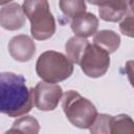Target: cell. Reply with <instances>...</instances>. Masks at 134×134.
<instances>
[{"label": "cell", "mask_w": 134, "mask_h": 134, "mask_svg": "<svg viewBox=\"0 0 134 134\" xmlns=\"http://www.w3.org/2000/svg\"><path fill=\"white\" fill-rule=\"evenodd\" d=\"M23 10L30 21V32L34 39L44 41L55 32V21L49 10L48 0H24Z\"/></svg>", "instance_id": "obj_2"}, {"label": "cell", "mask_w": 134, "mask_h": 134, "mask_svg": "<svg viewBox=\"0 0 134 134\" xmlns=\"http://www.w3.org/2000/svg\"><path fill=\"white\" fill-rule=\"evenodd\" d=\"M34 88L28 89L21 74L2 72L0 74V111L9 117L28 113L34 104Z\"/></svg>", "instance_id": "obj_1"}, {"label": "cell", "mask_w": 134, "mask_h": 134, "mask_svg": "<svg viewBox=\"0 0 134 134\" xmlns=\"http://www.w3.org/2000/svg\"><path fill=\"white\" fill-rule=\"evenodd\" d=\"M40 125L39 121L32 116H23L14 121L12 128L6 133L20 132V133H39Z\"/></svg>", "instance_id": "obj_13"}, {"label": "cell", "mask_w": 134, "mask_h": 134, "mask_svg": "<svg viewBox=\"0 0 134 134\" xmlns=\"http://www.w3.org/2000/svg\"><path fill=\"white\" fill-rule=\"evenodd\" d=\"M25 13L18 3L3 5L0 10V24L6 30H18L25 23Z\"/></svg>", "instance_id": "obj_8"}, {"label": "cell", "mask_w": 134, "mask_h": 134, "mask_svg": "<svg viewBox=\"0 0 134 134\" xmlns=\"http://www.w3.org/2000/svg\"><path fill=\"white\" fill-rule=\"evenodd\" d=\"M8 52L14 60L25 63L34 58L36 53V44L30 37L18 35L10 39L8 43Z\"/></svg>", "instance_id": "obj_7"}, {"label": "cell", "mask_w": 134, "mask_h": 134, "mask_svg": "<svg viewBox=\"0 0 134 134\" xmlns=\"http://www.w3.org/2000/svg\"><path fill=\"white\" fill-rule=\"evenodd\" d=\"M119 29L121 34H124L127 37L134 38V17L129 16L126 17L119 24Z\"/></svg>", "instance_id": "obj_17"}, {"label": "cell", "mask_w": 134, "mask_h": 134, "mask_svg": "<svg viewBox=\"0 0 134 134\" xmlns=\"http://www.w3.org/2000/svg\"><path fill=\"white\" fill-rule=\"evenodd\" d=\"M129 8L131 9L132 14L134 15V0H130V4H129Z\"/></svg>", "instance_id": "obj_20"}, {"label": "cell", "mask_w": 134, "mask_h": 134, "mask_svg": "<svg viewBox=\"0 0 134 134\" xmlns=\"http://www.w3.org/2000/svg\"><path fill=\"white\" fill-rule=\"evenodd\" d=\"M36 71L43 81L57 84L65 81L72 74L73 63L67 55L61 52L47 50L38 58Z\"/></svg>", "instance_id": "obj_3"}, {"label": "cell", "mask_w": 134, "mask_h": 134, "mask_svg": "<svg viewBox=\"0 0 134 134\" xmlns=\"http://www.w3.org/2000/svg\"><path fill=\"white\" fill-rule=\"evenodd\" d=\"M90 43L87 41L86 38L83 37H79V36H74L71 37L65 45V50L67 53V57L71 60V62L73 64H79L80 65V61L86 50V48L88 47Z\"/></svg>", "instance_id": "obj_11"}, {"label": "cell", "mask_w": 134, "mask_h": 134, "mask_svg": "<svg viewBox=\"0 0 134 134\" xmlns=\"http://www.w3.org/2000/svg\"><path fill=\"white\" fill-rule=\"evenodd\" d=\"M125 69H126V73H127V75H128V77H129L130 84H131V86L134 88V60L128 61V62L126 63Z\"/></svg>", "instance_id": "obj_18"}, {"label": "cell", "mask_w": 134, "mask_h": 134, "mask_svg": "<svg viewBox=\"0 0 134 134\" xmlns=\"http://www.w3.org/2000/svg\"><path fill=\"white\" fill-rule=\"evenodd\" d=\"M13 0H0V4L1 5H5V4H8V2H10Z\"/></svg>", "instance_id": "obj_21"}, {"label": "cell", "mask_w": 134, "mask_h": 134, "mask_svg": "<svg viewBox=\"0 0 134 134\" xmlns=\"http://www.w3.org/2000/svg\"><path fill=\"white\" fill-rule=\"evenodd\" d=\"M62 105L67 119L80 129H89L98 115L95 106L74 90L65 92Z\"/></svg>", "instance_id": "obj_4"}, {"label": "cell", "mask_w": 134, "mask_h": 134, "mask_svg": "<svg viewBox=\"0 0 134 134\" xmlns=\"http://www.w3.org/2000/svg\"><path fill=\"white\" fill-rule=\"evenodd\" d=\"M111 121L112 116L108 114H99L90 126L89 130L95 134H109L111 133Z\"/></svg>", "instance_id": "obj_16"}, {"label": "cell", "mask_w": 134, "mask_h": 134, "mask_svg": "<svg viewBox=\"0 0 134 134\" xmlns=\"http://www.w3.org/2000/svg\"><path fill=\"white\" fill-rule=\"evenodd\" d=\"M59 6L64 16L69 19H74L86 13L85 0H60Z\"/></svg>", "instance_id": "obj_15"}, {"label": "cell", "mask_w": 134, "mask_h": 134, "mask_svg": "<svg viewBox=\"0 0 134 134\" xmlns=\"http://www.w3.org/2000/svg\"><path fill=\"white\" fill-rule=\"evenodd\" d=\"M34 104L41 111H52L59 105L63 96L60 85L48 82H39L32 91Z\"/></svg>", "instance_id": "obj_6"}, {"label": "cell", "mask_w": 134, "mask_h": 134, "mask_svg": "<svg viewBox=\"0 0 134 134\" xmlns=\"http://www.w3.org/2000/svg\"><path fill=\"white\" fill-rule=\"evenodd\" d=\"M112 134H134V120L126 114L112 116L111 121Z\"/></svg>", "instance_id": "obj_14"}, {"label": "cell", "mask_w": 134, "mask_h": 134, "mask_svg": "<svg viewBox=\"0 0 134 134\" xmlns=\"http://www.w3.org/2000/svg\"><path fill=\"white\" fill-rule=\"evenodd\" d=\"M129 4L130 0H104L98 8L99 17L104 21L117 22L128 13Z\"/></svg>", "instance_id": "obj_9"}, {"label": "cell", "mask_w": 134, "mask_h": 134, "mask_svg": "<svg viewBox=\"0 0 134 134\" xmlns=\"http://www.w3.org/2000/svg\"><path fill=\"white\" fill-rule=\"evenodd\" d=\"M93 42L94 44L103 47L110 53V52H114L119 47L120 37L113 30L103 29L100 31H97L94 35Z\"/></svg>", "instance_id": "obj_12"}, {"label": "cell", "mask_w": 134, "mask_h": 134, "mask_svg": "<svg viewBox=\"0 0 134 134\" xmlns=\"http://www.w3.org/2000/svg\"><path fill=\"white\" fill-rule=\"evenodd\" d=\"M90 4H93V5H100L103 2H104V0H87Z\"/></svg>", "instance_id": "obj_19"}, {"label": "cell", "mask_w": 134, "mask_h": 134, "mask_svg": "<svg viewBox=\"0 0 134 134\" xmlns=\"http://www.w3.org/2000/svg\"><path fill=\"white\" fill-rule=\"evenodd\" d=\"M80 66L87 76L92 79L100 77L108 71L110 66L109 52L96 44H89L80 61Z\"/></svg>", "instance_id": "obj_5"}, {"label": "cell", "mask_w": 134, "mask_h": 134, "mask_svg": "<svg viewBox=\"0 0 134 134\" xmlns=\"http://www.w3.org/2000/svg\"><path fill=\"white\" fill-rule=\"evenodd\" d=\"M98 27V19L91 13H84L72 19L71 29L75 36L88 38L96 34Z\"/></svg>", "instance_id": "obj_10"}]
</instances>
